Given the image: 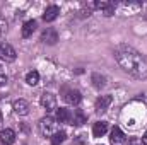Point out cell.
Here are the masks:
<instances>
[{
  "mask_svg": "<svg viewBox=\"0 0 147 145\" xmlns=\"http://www.w3.org/2000/svg\"><path fill=\"white\" fill-rule=\"evenodd\" d=\"M113 55L123 72H127L135 79H140V80L147 79V58L140 51H137L132 46L120 44L115 48Z\"/></svg>",
  "mask_w": 147,
  "mask_h": 145,
  "instance_id": "1",
  "label": "cell"
},
{
  "mask_svg": "<svg viewBox=\"0 0 147 145\" xmlns=\"http://www.w3.org/2000/svg\"><path fill=\"white\" fill-rule=\"evenodd\" d=\"M38 126H39V132H41L43 137H50V138H51L53 133H57V119L51 118V116L41 118L39 123H38Z\"/></svg>",
  "mask_w": 147,
  "mask_h": 145,
  "instance_id": "2",
  "label": "cell"
},
{
  "mask_svg": "<svg viewBox=\"0 0 147 145\" xmlns=\"http://www.w3.org/2000/svg\"><path fill=\"white\" fill-rule=\"evenodd\" d=\"M16 58H17L16 50H14L10 44L2 43V44H0V60H2V62H7V63H12Z\"/></svg>",
  "mask_w": 147,
  "mask_h": 145,
  "instance_id": "3",
  "label": "cell"
},
{
  "mask_svg": "<svg viewBox=\"0 0 147 145\" xmlns=\"http://www.w3.org/2000/svg\"><path fill=\"white\" fill-rule=\"evenodd\" d=\"M41 106L46 109V113H51L57 109V97L51 92H43L41 96Z\"/></svg>",
  "mask_w": 147,
  "mask_h": 145,
  "instance_id": "4",
  "label": "cell"
},
{
  "mask_svg": "<svg viewBox=\"0 0 147 145\" xmlns=\"http://www.w3.org/2000/svg\"><path fill=\"white\" fill-rule=\"evenodd\" d=\"M94 7H96L98 10H101V14H103V15H106V17L113 15V14H115V10H116V5H115L113 2H108V0L96 2V3H94Z\"/></svg>",
  "mask_w": 147,
  "mask_h": 145,
  "instance_id": "5",
  "label": "cell"
},
{
  "mask_svg": "<svg viewBox=\"0 0 147 145\" xmlns=\"http://www.w3.org/2000/svg\"><path fill=\"white\" fill-rule=\"evenodd\" d=\"M63 99H65V103H69L72 106H77L82 101V96H80V92L77 89H65L63 91Z\"/></svg>",
  "mask_w": 147,
  "mask_h": 145,
  "instance_id": "6",
  "label": "cell"
},
{
  "mask_svg": "<svg viewBox=\"0 0 147 145\" xmlns=\"http://www.w3.org/2000/svg\"><path fill=\"white\" fill-rule=\"evenodd\" d=\"M111 103H113V97H111V96H99V97L96 99L94 108H96L98 113H106Z\"/></svg>",
  "mask_w": 147,
  "mask_h": 145,
  "instance_id": "7",
  "label": "cell"
},
{
  "mask_svg": "<svg viewBox=\"0 0 147 145\" xmlns=\"http://www.w3.org/2000/svg\"><path fill=\"white\" fill-rule=\"evenodd\" d=\"M41 41L46 43V44H55L58 41V33L53 29V28H46L43 33H41Z\"/></svg>",
  "mask_w": 147,
  "mask_h": 145,
  "instance_id": "8",
  "label": "cell"
},
{
  "mask_svg": "<svg viewBox=\"0 0 147 145\" xmlns=\"http://www.w3.org/2000/svg\"><path fill=\"white\" fill-rule=\"evenodd\" d=\"M12 109H14L16 114H19V116H26V114L29 113V103H28L26 99H17V101H14Z\"/></svg>",
  "mask_w": 147,
  "mask_h": 145,
  "instance_id": "9",
  "label": "cell"
},
{
  "mask_svg": "<svg viewBox=\"0 0 147 145\" xmlns=\"http://www.w3.org/2000/svg\"><path fill=\"white\" fill-rule=\"evenodd\" d=\"M58 14H60V7L58 5H50V7H46V10L43 14V21L45 22H53L58 17Z\"/></svg>",
  "mask_w": 147,
  "mask_h": 145,
  "instance_id": "10",
  "label": "cell"
},
{
  "mask_svg": "<svg viewBox=\"0 0 147 145\" xmlns=\"http://www.w3.org/2000/svg\"><path fill=\"white\" fill-rule=\"evenodd\" d=\"M0 142H2V145H12L16 142V132L10 128H3L0 132Z\"/></svg>",
  "mask_w": 147,
  "mask_h": 145,
  "instance_id": "11",
  "label": "cell"
},
{
  "mask_svg": "<svg viewBox=\"0 0 147 145\" xmlns=\"http://www.w3.org/2000/svg\"><path fill=\"white\" fill-rule=\"evenodd\" d=\"M57 121L60 123H72V111L67 108H57Z\"/></svg>",
  "mask_w": 147,
  "mask_h": 145,
  "instance_id": "12",
  "label": "cell"
},
{
  "mask_svg": "<svg viewBox=\"0 0 147 145\" xmlns=\"http://www.w3.org/2000/svg\"><path fill=\"white\" fill-rule=\"evenodd\" d=\"M86 121H87V116L84 114V111H82V109H75V111L72 113V123H70V125L82 126Z\"/></svg>",
  "mask_w": 147,
  "mask_h": 145,
  "instance_id": "13",
  "label": "cell"
},
{
  "mask_svg": "<svg viewBox=\"0 0 147 145\" xmlns=\"http://www.w3.org/2000/svg\"><path fill=\"white\" fill-rule=\"evenodd\" d=\"M106 132H108V123H106V121H98V123H94V126H92V135H94L96 138L103 137Z\"/></svg>",
  "mask_w": 147,
  "mask_h": 145,
  "instance_id": "14",
  "label": "cell"
},
{
  "mask_svg": "<svg viewBox=\"0 0 147 145\" xmlns=\"http://www.w3.org/2000/svg\"><path fill=\"white\" fill-rule=\"evenodd\" d=\"M36 21H26L24 22V26H22V31H21V34L22 38H31L33 36V33L36 31Z\"/></svg>",
  "mask_w": 147,
  "mask_h": 145,
  "instance_id": "15",
  "label": "cell"
},
{
  "mask_svg": "<svg viewBox=\"0 0 147 145\" xmlns=\"http://www.w3.org/2000/svg\"><path fill=\"white\" fill-rule=\"evenodd\" d=\"M110 140H111V144H121V142H125V133L121 132V128L115 126V128L111 130Z\"/></svg>",
  "mask_w": 147,
  "mask_h": 145,
  "instance_id": "16",
  "label": "cell"
},
{
  "mask_svg": "<svg viewBox=\"0 0 147 145\" xmlns=\"http://www.w3.org/2000/svg\"><path fill=\"white\" fill-rule=\"evenodd\" d=\"M91 80H92V85H94L96 89H103V87L106 85V79H105V75H101V73H92Z\"/></svg>",
  "mask_w": 147,
  "mask_h": 145,
  "instance_id": "17",
  "label": "cell"
},
{
  "mask_svg": "<svg viewBox=\"0 0 147 145\" xmlns=\"http://www.w3.org/2000/svg\"><path fill=\"white\" fill-rule=\"evenodd\" d=\"M65 138H67V133L63 130H58L57 133H53V137L50 138V142H51V145H60L62 142H65Z\"/></svg>",
  "mask_w": 147,
  "mask_h": 145,
  "instance_id": "18",
  "label": "cell"
},
{
  "mask_svg": "<svg viewBox=\"0 0 147 145\" xmlns=\"http://www.w3.org/2000/svg\"><path fill=\"white\" fill-rule=\"evenodd\" d=\"M26 82L29 84V85H38L39 84V73L36 70H31V72L26 75Z\"/></svg>",
  "mask_w": 147,
  "mask_h": 145,
  "instance_id": "19",
  "label": "cell"
},
{
  "mask_svg": "<svg viewBox=\"0 0 147 145\" xmlns=\"http://www.w3.org/2000/svg\"><path fill=\"white\" fill-rule=\"evenodd\" d=\"M5 84H7V73L3 70V67L0 65V87H3Z\"/></svg>",
  "mask_w": 147,
  "mask_h": 145,
  "instance_id": "20",
  "label": "cell"
},
{
  "mask_svg": "<svg viewBox=\"0 0 147 145\" xmlns=\"http://www.w3.org/2000/svg\"><path fill=\"white\" fill-rule=\"evenodd\" d=\"M5 33H7V22L0 19V39L5 36Z\"/></svg>",
  "mask_w": 147,
  "mask_h": 145,
  "instance_id": "21",
  "label": "cell"
},
{
  "mask_svg": "<svg viewBox=\"0 0 147 145\" xmlns=\"http://www.w3.org/2000/svg\"><path fill=\"white\" fill-rule=\"evenodd\" d=\"M72 145H86V137H84V135H79V137L74 140Z\"/></svg>",
  "mask_w": 147,
  "mask_h": 145,
  "instance_id": "22",
  "label": "cell"
},
{
  "mask_svg": "<svg viewBox=\"0 0 147 145\" xmlns=\"http://www.w3.org/2000/svg\"><path fill=\"white\" fill-rule=\"evenodd\" d=\"M142 144H144V145H147V132L144 133V137H142Z\"/></svg>",
  "mask_w": 147,
  "mask_h": 145,
  "instance_id": "23",
  "label": "cell"
},
{
  "mask_svg": "<svg viewBox=\"0 0 147 145\" xmlns=\"http://www.w3.org/2000/svg\"><path fill=\"white\" fill-rule=\"evenodd\" d=\"M127 145H139V142H137V140H128Z\"/></svg>",
  "mask_w": 147,
  "mask_h": 145,
  "instance_id": "24",
  "label": "cell"
}]
</instances>
